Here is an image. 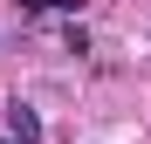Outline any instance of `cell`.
<instances>
[{
	"instance_id": "obj_2",
	"label": "cell",
	"mask_w": 151,
	"mask_h": 144,
	"mask_svg": "<svg viewBox=\"0 0 151 144\" xmlns=\"http://www.w3.org/2000/svg\"><path fill=\"white\" fill-rule=\"evenodd\" d=\"M14 7H35V14H83V0H14Z\"/></svg>"
},
{
	"instance_id": "obj_1",
	"label": "cell",
	"mask_w": 151,
	"mask_h": 144,
	"mask_svg": "<svg viewBox=\"0 0 151 144\" xmlns=\"http://www.w3.org/2000/svg\"><path fill=\"white\" fill-rule=\"evenodd\" d=\"M7 144H41V117H35V103H7Z\"/></svg>"
}]
</instances>
